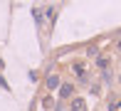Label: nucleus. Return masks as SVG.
Here are the masks:
<instances>
[{
  "label": "nucleus",
  "mask_w": 121,
  "mask_h": 111,
  "mask_svg": "<svg viewBox=\"0 0 121 111\" xmlns=\"http://www.w3.org/2000/svg\"><path fill=\"white\" fill-rule=\"evenodd\" d=\"M57 91H59V99H72L74 96V86L69 84V81H62Z\"/></svg>",
  "instance_id": "f257e3e1"
},
{
  "label": "nucleus",
  "mask_w": 121,
  "mask_h": 111,
  "mask_svg": "<svg viewBox=\"0 0 121 111\" xmlns=\"http://www.w3.org/2000/svg\"><path fill=\"white\" fill-rule=\"evenodd\" d=\"M69 111H86V101L82 96H72V104H69Z\"/></svg>",
  "instance_id": "f03ea898"
},
{
  "label": "nucleus",
  "mask_w": 121,
  "mask_h": 111,
  "mask_svg": "<svg viewBox=\"0 0 121 111\" xmlns=\"http://www.w3.org/2000/svg\"><path fill=\"white\" fill-rule=\"evenodd\" d=\"M59 84H62V79H59V74H49V77H47V81H45V86L49 89V91H54V89H59Z\"/></svg>",
  "instance_id": "7ed1b4c3"
},
{
  "label": "nucleus",
  "mask_w": 121,
  "mask_h": 111,
  "mask_svg": "<svg viewBox=\"0 0 121 111\" xmlns=\"http://www.w3.org/2000/svg\"><path fill=\"white\" fill-rule=\"evenodd\" d=\"M72 69H74V74H79V77H84V74H86V64H84V62H74V64H72Z\"/></svg>",
  "instance_id": "20e7f679"
},
{
  "label": "nucleus",
  "mask_w": 121,
  "mask_h": 111,
  "mask_svg": "<svg viewBox=\"0 0 121 111\" xmlns=\"http://www.w3.org/2000/svg\"><path fill=\"white\" fill-rule=\"evenodd\" d=\"M99 79H101L104 84H111V81H114V79H111V69H101V74H99Z\"/></svg>",
  "instance_id": "39448f33"
},
{
  "label": "nucleus",
  "mask_w": 121,
  "mask_h": 111,
  "mask_svg": "<svg viewBox=\"0 0 121 111\" xmlns=\"http://www.w3.org/2000/svg\"><path fill=\"white\" fill-rule=\"evenodd\" d=\"M109 64H111V62H109V57H99V59H96V67H99V69H109Z\"/></svg>",
  "instance_id": "423d86ee"
},
{
  "label": "nucleus",
  "mask_w": 121,
  "mask_h": 111,
  "mask_svg": "<svg viewBox=\"0 0 121 111\" xmlns=\"http://www.w3.org/2000/svg\"><path fill=\"white\" fill-rule=\"evenodd\" d=\"M42 106H45L47 111H49V109H54V99H52V96H45V99H42Z\"/></svg>",
  "instance_id": "0eeeda50"
},
{
  "label": "nucleus",
  "mask_w": 121,
  "mask_h": 111,
  "mask_svg": "<svg viewBox=\"0 0 121 111\" xmlns=\"http://www.w3.org/2000/svg\"><path fill=\"white\" fill-rule=\"evenodd\" d=\"M121 109V101H109V111H119Z\"/></svg>",
  "instance_id": "6e6552de"
},
{
  "label": "nucleus",
  "mask_w": 121,
  "mask_h": 111,
  "mask_svg": "<svg viewBox=\"0 0 121 111\" xmlns=\"http://www.w3.org/2000/svg\"><path fill=\"white\" fill-rule=\"evenodd\" d=\"M116 49H119V52H121V40H119V42H116Z\"/></svg>",
  "instance_id": "1a4fd4ad"
},
{
  "label": "nucleus",
  "mask_w": 121,
  "mask_h": 111,
  "mask_svg": "<svg viewBox=\"0 0 121 111\" xmlns=\"http://www.w3.org/2000/svg\"><path fill=\"white\" fill-rule=\"evenodd\" d=\"M119 84H121V77H119Z\"/></svg>",
  "instance_id": "9d476101"
},
{
  "label": "nucleus",
  "mask_w": 121,
  "mask_h": 111,
  "mask_svg": "<svg viewBox=\"0 0 121 111\" xmlns=\"http://www.w3.org/2000/svg\"><path fill=\"white\" fill-rule=\"evenodd\" d=\"M57 111H62V109H59V106H57Z\"/></svg>",
  "instance_id": "9b49d317"
}]
</instances>
